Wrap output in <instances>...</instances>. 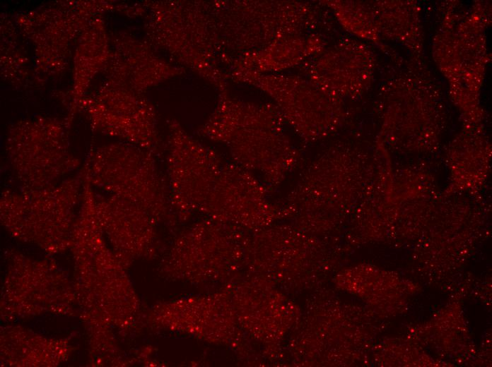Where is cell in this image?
Listing matches in <instances>:
<instances>
[{"label": "cell", "instance_id": "5", "mask_svg": "<svg viewBox=\"0 0 492 367\" xmlns=\"http://www.w3.org/2000/svg\"><path fill=\"white\" fill-rule=\"evenodd\" d=\"M264 78L267 90L276 100L285 116L307 137L320 136V107L324 104L327 92L312 81L295 77Z\"/></svg>", "mask_w": 492, "mask_h": 367}, {"label": "cell", "instance_id": "3", "mask_svg": "<svg viewBox=\"0 0 492 367\" xmlns=\"http://www.w3.org/2000/svg\"><path fill=\"white\" fill-rule=\"evenodd\" d=\"M168 157L170 204L187 214L202 210L223 164L211 150L173 122Z\"/></svg>", "mask_w": 492, "mask_h": 367}, {"label": "cell", "instance_id": "4", "mask_svg": "<svg viewBox=\"0 0 492 367\" xmlns=\"http://www.w3.org/2000/svg\"><path fill=\"white\" fill-rule=\"evenodd\" d=\"M266 190L238 164H223L202 210L216 219H238L257 224L268 212Z\"/></svg>", "mask_w": 492, "mask_h": 367}, {"label": "cell", "instance_id": "2", "mask_svg": "<svg viewBox=\"0 0 492 367\" xmlns=\"http://www.w3.org/2000/svg\"><path fill=\"white\" fill-rule=\"evenodd\" d=\"M100 166L93 173L111 195L154 213L164 212L170 203L168 184L147 152L128 145L103 149Z\"/></svg>", "mask_w": 492, "mask_h": 367}, {"label": "cell", "instance_id": "1", "mask_svg": "<svg viewBox=\"0 0 492 367\" xmlns=\"http://www.w3.org/2000/svg\"><path fill=\"white\" fill-rule=\"evenodd\" d=\"M281 114L272 108L226 100L203 126L206 137L227 143L238 165L269 181L281 174L291 148L281 131Z\"/></svg>", "mask_w": 492, "mask_h": 367}]
</instances>
